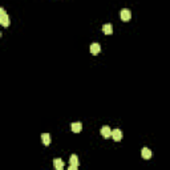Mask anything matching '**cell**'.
Masks as SVG:
<instances>
[{"instance_id": "277c9868", "label": "cell", "mask_w": 170, "mask_h": 170, "mask_svg": "<svg viewBox=\"0 0 170 170\" xmlns=\"http://www.w3.org/2000/svg\"><path fill=\"white\" fill-rule=\"evenodd\" d=\"M101 135H102L104 138H109V137H112V130H110V128L108 126V125H105V126L101 128Z\"/></svg>"}, {"instance_id": "30bf717a", "label": "cell", "mask_w": 170, "mask_h": 170, "mask_svg": "<svg viewBox=\"0 0 170 170\" xmlns=\"http://www.w3.org/2000/svg\"><path fill=\"white\" fill-rule=\"evenodd\" d=\"M102 32H104L105 35H112V33H113V27H112V24H105V25L102 27Z\"/></svg>"}, {"instance_id": "6da1fadb", "label": "cell", "mask_w": 170, "mask_h": 170, "mask_svg": "<svg viewBox=\"0 0 170 170\" xmlns=\"http://www.w3.org/2000/svg\"><path fill=\"white\" fill-rule=\"evenodd\" d=\"M0 24H1L3 27L9 25V18H8V15L6 13L4 8H0Z\"/></svg>"}, {"instance_id": "5b68a950", "label": "cell", "mask_w": 170, "mask_h": 170, "mask_svg": "<svg viewBox=\"0 0 170 170\" xmlns=\"http://www.w3.org/2000/svg\"><path fill=\"white\" fill-rule=\"evenodd\" d=\"M112 138L114 140V141H117V142H120L122 140V132L120 129H114V130H112Z\"/></svg>"}, {"instance_id": "8992f818", "label": "cell", "mask_w": 170, "mask_h": 170, "mask_svg": "<svg viewBox=\"0 0 170 170\" xmlns=\"http://www.w3.org/2000/svg\"><path fill=\"white\" fill-rule=\"evenodd\" d=\"M100 51H101V47L98 43H93L92 45H90V53H92L93 56H97L98 53H100Z\"/></svg>"}, {"instance_id": "52a82bcc", "label": "cell", "mask_w": 170, "mask_h": 170, "mask_svg": "<svg viewBox=\"0 0 170 170\" xmlns=\"http://www.w3.org/2000/svg\"><path fill=\"white\" fill-rule=\"evenodd\" d=\"M141 156H142V158H144V159H150V158H152V150H150L149 147H142Z\"/></svg>"}, {"instance_id": "8fae6325", "label": "cell", "mask_w": 170, "mask_h": 170, "mask_svg": "<svg viewBox=\"0 0 170 170\" xmlns=\"http://www.w3.org/2000/svg\"><path fill=\"white\" fill-rule=\"evenodd\" d=\"M41 141H43L44 145H49L51 144V135H49L48 133H43V134H41Z\"/></svg>"}, {"instance_id": "9c48e42d", "label": "cell", "mask_w": 170, "mask_h": 170, "mask_svg": "<svg viewBox=\"0 0 170 170\" xmlns=\"http://www.w3.org/2000/svg\"><path fill=\"white\" fill-rule=\"evenodd\" d=\"M53 165H55V167L57 170L64 169V162H63V159H61V158H55V159H53Z\"/></svg>"}, {"instance_id": "3957f363", "label": "cell", "mask_w": 170, "mask_h": 170, "mask_svg": "<svg viewBox=\"0 0 170 170\" xmlns=\"http://www.w3.org/2000/svg\"><path fill=\"white\" fill-rule=\"evenodd\" d=\"M120 16H121L122 21H129L132 19V12H130V9L124 8V9H121V15Z\"/></svg>"}, {"instance_id": "ba28073f", "label": "cell", "mask_w": 170, "mask_h": 170, "mask_svg": "<svg viewBox=\"0 0 170 170\" xmlns=\"http://www.w3.org/2000/svg\"><path fill=\"white\" fill-rule=\"evenodd\" d=\"M71 128H72L73 133H80L81 129H83V124H81V122H72V124H71Z\"/></svg>"}, {"instance_id": "7a4b0ae2", "label": "cell", "mask_w": 170, "mask_h": 170, "mask_svg": "<svg viewBox=\"0 0 170 170\" xmlns=\"http://www.w3.org/2000/svg\"><path fill=\"white\" fill-rule=\"evenodd\" d=\"M69 167H68V169L69 170H77V167H78V164H80V162H78V157L76 156V154H72V156H71V158H69Z\"/></svg>"}]
</instances>
